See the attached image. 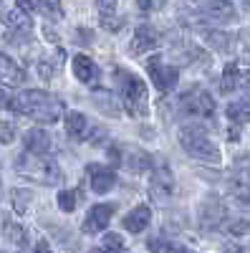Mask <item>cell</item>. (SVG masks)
I'll return each mask as SVG.
<instances>
[{
    "label": "cell",
    "instance_id": "cell-1",
    "mask_svg": "<svg viewBox=\"0 0 250 253\" xmlns=\"http://www.w3.org/2000/svg\"><path fill=\"white\" fill-rule=\"evenodd\" d=\"M10 109L18 112V114H26L36 122L51 124V122H58V117L64 114V101L53 94H48V91L31 89V91H23V94H15L13 101H10Z\"/></svg>",
    "mask_w": 250,
    "mask_h": 253
},
{
    "label": "cell",
    "instance_id": "cell-2",
    "mask_svg": "<svg viewBox=\"0 0 250 253\" xmlns=\"http://www.w3.org/2000/svg\"><path fill=\"white\" fill-rule=\"evenodd\" d=\"M114 76L119 84V96L124 101V109L132 117H144L147 114V86H144V81L127 69H116Z\"/></svg>",
    "mask_w": 250,
    "mask_h": 253
},
{
    "label": "cell",
    "instance_id": "cell-3",
    "mask_svg": "<svg viewBox=\"0 0 250 253\" xmlns=\"http://www.w3.org/2000/svg\"><path fill=\"white\" fill-rule=\"evenodd\" d=\"M15 167H18V172H23L26 177H31L40 185H58L61 177H64L61 175V167L51 157L36 155V152H28V150H26V155H20L15 160Z\"/></svg>",
    "mask_w": 250,
    "mask_h": 253
},
{
    "label": "cell",
    "instance_id": "cell-4",
    "mask_svg": "<svg viewBox=\"0 0 250 253\" xmlns=\"http://www.w3.org/2000/svg\"><path fill=\"white\" fill-rule=\"evenodd\" d=\"M179 144L184 147V152L195 160H205V162H217L220 160L217 144L210 139V134H207L202 126H182L179 129Z\"/></svg>",
    "mask_w": 250,
    "mask_h": 253
},
{
    "label": "cell",
    "instance_id": "cell-5",
    "mask_svg": "<svg viewBox=\"0 0 250 253\" xmlns=\"http://www.w3.org/2000/svg\"><path fill=\"white\" fill-rule=\"evenodd\" d=\"M179 109L187 117H205V119H213L215 117V99L207 94L200 86H192L190 91H184L179 96Z\"/></svg>",
    "mask_w": 250,
    "mask_h": 253
},
{
    "label": "cell",
    "instance_id": "cell-6",
    "mask_svg": "<svg viewBox=\"0 0 250 253\" xmlns=\"http://www.w3.org/2000/svg\"><path fill=\"white\" fill-rule=\"evenodd\" d=\"M147 71L154 81V86L162 91V94H170L175 86H177V81H179V71L175 66H170V63H164L162 56H152L147 58Z\"/></svg>",
    "mask_w": 250,
    "mask_h": 253
},
{
    "label": "cell",
    "instance_id": "cell-7",
    "mask_svg": "<svg viewBox=\"0 0 250 253\" xmlns=\"http://www.w3.org/2000/svg\"><path fill=\"white\" fill-rule=\"evenodd\" d=\"M149 195L154 203H167L175 195V175L167 165H159L152 170L149 177Z\"/></svg>",
    "mask_w": 250,
    "mask_h": 253
},
{
    "label": "cell",
    "instance_id": "cell-8",
    "mask_svg": "<svg viewBox=\"0 0 250 253\" xmlns=\"http://www.w3.org/2000/svg\"><path fill=\"white\" fill-rule=\"evenodd\" d=\"M114 213H116V205L114 203H99V205H94L89 210V215L83 218L81 230H83V233H89V236L91 233H101V230L111 223V215Z\"/></svg>",
    "mask_w": 250,
    "mask_h": 253
},
{
    "label": "cell",
    "instance_id": "cell-9",
    "mask_svg": "<svg viewBox=\"0 0 250 253\" xmlns=\"http://www.w3.org/2000/svg\"><path fill=\"white\" fill-rule=\"evenodd\" d=\"M159 41H162V36H159V31H157L154 26L142 23V26H137V31H134V38H132L129 51H132L134 56L149 53V51H154V48L159 46Z\"/></svg>",
    "mask_w": 250,
    "mask_h": 253
},
{
    "label": "cell",
    "instance_id": "cell-10",
    "mask_svg": "<svg viewBox=\"0 0 250 253\" xmlns=\"http://www.w3.org/2000/svg\"><path fill=\"white\" fill-rule=\"evenodd\" d=\"M202 18L225 26V23H233L238 18V13H235V5L230 0H202Z\"/></svg>",
    "mask_w": 250,
    "mask_h": 253
},
{
    "label": "cell",
    "instance_id": "cell-11",
    "mask_svg": "<svg viewBox=\"0 0 250 253\" xmlns=\"http://www.w3.org/2000/svg\"><path fill=\"white\" fill-rule=\"evenodd\" d=\"M225 223V205L217 198H207L200 205V225L205 230H215Z\"/></svg>",
    "mask_w": 250,
    "mask_h": 253
},
{
    "label": "cell",
    "instance_id": "cell-12",
    "mask_svg": "<svg viewBox=\"0 0 250 253\" xmlns=\"http://www.w3.org/2000/svg\"><path fill=\"white\" fill-rule=\"evenodd\" d=\"M96 8H99V23L104 31L109 33H116L124 28V20L119 13H116V0H96Z\"/></svg>",
    "mask_w": 250,
    "mask_h": 253
},
{
    "label": "cell",
    "instance_id": "cell-13",
    "mask_svg": "<svg viewBox=\"0 0 250 253\" xmlns=\"http://www.w3.org/2000/svg\"><path fill=\"white\" fill-rule=\"evenodd\" d=\"M86 172H89V180H91V190H94V193H99V195L109 193V190L116 185V172L111 170V167L89 165Z\"/></svg>",
    "mask_w": 250,
    "mask_h": 253
},
{
    "label": "cell",
    "instance_id": "cell-14",
    "mask_svg": "<svg viewBox=\"0 0 250 253\" xmlns=\"http://www.w3.org/2000/svg\"><path fill=\"white\" fill-rule=\"evenodd\" d=\"M152 223V210L149 205H137L132 208L127 215L121 218V225L129 230V233H144V228Z\"/></svg>",
    "mask_w": 250,
    "mask_h": 253
},
{
    "label": "cell",
    "instance_id": "cell-15",
    "mask_svg": "<svg viewBox=\"0 0 250 253\" xmlns=\"http://www.w3.org/2000/svg\"><path fill=\"white\" fill-rule=\"evenodd\" d=\"M23 147L28 152H36V155H48V150H51V134L46 129L33 126V129H28L23 134Z\"/></svg>",
    "mask_w": 250,
    "mask_h": 253
},
{
    "label": "cell",
    "instance_id": "cell-16",
    "mask_svg": "<svg viewBox=\"0 0 250 253\" xmlns=\"http://www.w3.org/2000/svg\"><path fill=\"white\" fill-rule=\"evenodd\" d=\"M26 81V71L18 66L13 58H8L5 53H0V84L8 86H20Z\"/></svg>",
    "mask_w": 250,
    "mask_h": 253
},
{
    "label": "cell",
    "instance_id": "cell-17",
    "mask_svg": "<svg viewBox=\"0 0 250 253\" xmlns=\"http://www.w3.org/2000/svg\"><path fill=\"white\" fill-rule=\"evenodd\" d=\"M91 101H94V107H96L99 112H104L107 117H121V104H119V99H116L111 91L96 89V91L91 94Z\"/></svg>",
    "mask_w": 250,
    "mask_h": 253
},
{
    "label": "cell",
    "instance_id": "cell-18",
    "mask_svg": "<svg viewBox=\"0 0 250 253\" xmlns=\"http://www.w3.org/2000/svg\"><path fill=\"white\" fill-rule=\"evenodd\" d=\"M127 152H129V155L121 157V165H127L132 172H147V170H152V157H149V152L139 150V147H127Z\"/></svg>",
    "mask_w": 250,
    "mask_h": 253
},
{
    "label": "cell",
    "instance_id": "cell-19",
    "mask_svg": "<svg viewBox=\"0 0 250 253\" xmlns=\"http://www.w3.org/2000/svg\"><path fill=\"white\" fill-rule=\"evenodd\" d=\"M73 76L83 84H94L99 79V66L86 56V53H78L73 58Z\"/></svg>",
    "mask_w": 250,
    "mask_h": 253
},
{
    "label": "cell",
    "instance_id": "cell-20",
    "mask_svg": "<svg viewBox=\"0 0 250 253\" xmlns=\"http://www.w3.org/2000/svg\"><path fill=\"white\" fill-rule=\"evenodd\" d=\"M0 228H3V233L10 243H15L18 248H28V230L23 225H18L8 218H0Z\"/></svg>",
    "mask_w": 250,
    "mask_h": 253
},
{
    "label": "cell",
    "instance_id": "cell-21",
    "mask_svg": "<svg viewBox=\"0 0 250 253\" xmlns=\"http://www.w3.org/2000/svg\"><path fill=\"white\" fill-rule=\"evenodd\" d=\"M200 33H202V38L210 43L213 48H217V51H233V36L230 33H222V31H215V28H200Z\"/></svg>",
    "mask_w": 250,
    "mask_h": 253
},
{
    "label": "cell",
    "instance_id": "cell-22",
    "mask_svg": "<svg viewBox=\"0 0 250 253\" xmlns=\"http://www.w3.org/2000/svg\"><path fill=\"white\" fill-rule=\"evenodd\" d=\"M3 23H5L8 28H13V31H33V20H31V13L20 10V8L3 13Z\"/></svg>",
    "mask_w": 250,
    "mask_h": 253
},
{
    "label": "cell",
    "instance_id": "cell-23",
    "mask_svg": "<svg viewBox=\"0 0 250 253\" xmlns=\"http://www.w3.org/2000/svg\"><path fill=\"white\" fill-rule=\"evenodd\" d=\"M64 124H66V132H69L71 139H83V137H86L89 122H86V117H83L81 112H69L66 119H64Z\"/></svg>",
    "mask_w": 250,
    "mask_h": 253
},
{
    "label": "cell",
    "instance_id": "cell-24",
    "mask_svg": "<svg viewBox=\"0 0 250 253\" xmlns=\"http://www.w3.org/2000/svg\"><path fill=\"white\" fill-rule=\"evenodd\" d=\"M225 114H227V119L235 122V124H248V122H250V99H248V96H243L240 101L227 104Z\"/></svg>",
    "mask_w": 250,
    "mask_h": 253
},
{
    "label": "cell",
    "instance_id": "cell-25",
    "mask_svg": "<svg viewBox=\"0 0 250 253\" xmlns=\"http://www.w3.org/2000/svg\"><path fill=\"white\" fill-rule=\"evenodd\" d=\"M227 190H230V195H235V200L250 205V182L240 175H235L233 180H227Z\"/></svg>",
    "mask_w": 250,
    "mask_h": 253
},
{
    "label": "cell",
    "instance_id": "cell-26",
    "mask_svg": "<svg viewBox=\"0 0 250 253\" xmlns=\"http://www.w3.org/2000/svg\"><path fill=\"white\" fill-rule=\"evenodd\" d=\"M36 8L43 13L48 20H61L64 18V5H61V0H36Z\"/></svg>",
    "mask_w": 250,
    "mask_h": 253
},
{
    "label": "cell",
    "instance_id": "cell-27",
    "mask_svg": "<svg viewBox=\"0 0 250 253\" xmlns=\"http://www.w3.org/2000/svg\"><path fill=\"white\" fill-rule=\"evenodd\" d=\"M238 79H240V69H238V63H227L225 71H222V79H220V86L222 91H235L238 89Z\"/></svg>",
    "mask_w": 250,
    "mask_h": 253
},
{
    "label": "cell",
    "instance_id": "cell-28",
    "mask_svg": "<svg viewBox=\"0 0 250 253\" xmlns=\"http://www.w3.org/2000/svg\"><path fill=\"white\" fill-rule=\"evenodd\" d=\"M233 51H235L240 58H248V61H250V31H240V33L233 38Z\"/></svg>",
    "mask_w": 250,
    "mask_h": 253
},
{
    "label": "cell",
    "instance_id": "cell-29",
    "mask_svg": "<svg viewBox=\"0 0 250 253\" xmlns=\"http://www.w3.org/2000/svg\"><path fill=\"white\" fill-rule=\"evenodd\" d=\"M76 203H78V193H76V190H61V193H58V208L64 210V213H73Z\"/></svg>",
    "mask_w": 250,
    "mask_h": 253
},
{
    "label": "cell",
    "instance_id": "cell-30",
    "mask_svg": "<svg viewBox=\"0 0 250 253\" xmlns=\"http://www.w3.org/2000/svg\"><path fill=\"white\" fill-rule=\"evenodd\" d=\"M31 200H33L31 190H20V187H15V190H13V205H15V210H18L20 215H23L26 210H28Z\"/></svg>",
    "mask_w": 250,
    "mask_h": 253
},
{
    "label": "cell",
    "instance_id": "cell-31",
    "mask_svg": "<svg viewBox=\"0 0 250 253\" xmlns=\"http://www.w3.org/2000/svg\"><path fill=\"white\" fill-rule=\"evenodd\" d=\"M149 248L152 251H187L184 243H175V241H167V238H152Z\"/></svg>",
    "mask_w": 250,
    "mask_h": 253
},
{
    "label": "cell",
    "instance_id": "cell-32",
    "mask_svg": "<svg viewBox=\"0 0 250 253\" xmlns=\"http://www.w3.org/2000/svg\"><path fill=\"white\" fill-rule=\"evenodd\" d=\"M233 167H235V175H240V177H245L250 182V152L238 155L235 162H233Z\"/></svg>",
    "mask_w": 250,
    "mask_h": 253
},
{
    "label": "cell",
    "instance_id": "cell-33",
    "mask_svg": "<svg viewBox=\"0 0 250 253\" xmlns=\"http://www.w3.org/2000/svg\"><path fill=\"white\" fill-rule=\"evenodd\" d=\"M104 248H109V251H124L127 246H124V238L119 233H107V236H104Z\"/></svg>",
    "mask_w": 250,
    "mask_h": 253
},
{
    "label": "cell",
    "instance_id": "cell-34",
    "mask_svg": "<svg viewBox=\"0 0 250 253\" xmlns=\"http://www.w3.org/2000/svg\"><path fill=\"white\" fill-rule=\"evenodd\" d=\"M53 71H56V63H51V61H38V76L43 79V81H51L53 79Z\"/></svg>",
    "mask_w": 250,
    "mask_h": 253
},
{
    "label": "cell",
    "instance_id": "cell-35",
    "mask_svg": "<svg viewBox=\"0 0 250 253\" xmlns=\"http://www.w3.org/2000/svg\"><path fill=\"white\" fill-rule=\"evenodd\" d=\"M13 139H15V126L10 122H3V124H0V142L10 144Z\"/></svg>",
    "mask_w": 250,
    "mask_h": 253
},
{
    "label": "cell",
    "instance_id": "cell-36",
    "mask_svg": "<svg viewBox=\"0 0 250 253\" xmlns=\"http://www.w3.org/2000/svg\"><path fill=\"white\" fill-rule=\"evenodd\" d=\"M238 91H243V96L250 99V69L248 71H240V79H238Z\"/></svg>",
    "mask_w": 250,
    "mask_h": 253
},
{
    "label": "cell",
    "instance_id": "cell-37",
    "mask_svg": "<svg viewBox=\"0 0 250 253\" xmlns=\"http://www.w3.org/2000/svg\"><path fill=\"white\" fill-rule=\"evenodd\" d=\"M137 5H139V10H144V13H152V10H157V8L164 5V0H137Z\"/></svg>",
    "mask_w": 250,
    "mask_h": 253
},
{
    "label": "cell",
    "instance_id": "cell-38",
    "mask_svg": "<svg viewBox=\"0 0 250 253\" xmlns=\"http://www.w3.org/2000/svg\"><path fill=\"white\" fill-rule=\"evenodd\" d=\"M10 101H13V94L0 86V109H10Z\"/></svg>",
    "mask_w": 250,
    "mask_h": 253
},
{
    "label": "cell",
    "instance_id": "cell-39",
    "mask_svg": "<svg viewBox=\"0 0 250 253\" xmlns=\"http://www.w3.org/2000/svg\"><path fill=\"white\" fill-rule=\"evenodd\" d=\"M76 43H91V31L78 28V31H76Z\"/></svg>",
    "mask_w": 250,
    "mask_h": 253
},
{
    "label": "cell",
    "instance_id": "cell-40",
    "mask_svg": "<svg viewBox=\"0 0 250 253\" xmlns=\"http://www.w3.org/2000/svg\"><path fill=\"white\" fill-rule=\"evenodd\" d=\"M33 5H36V0H18V8L26 13H33Z\"/></svg>",
    "mask_w": 250,
    "mask_h": 253
},
{
    "label": "cell",
    "instance_id": "cell-41",
    "mask_svg": "<svg viewBox=\"0 0 250 253\" xmlns=\"http://www.w3.org/2000/svg\"><path fill=\"white\" fill-rule=\"evenodd\" d=\"M109 160L114 165H121V157H119V147H109Z\"/></svg>",
    "mask_w": 250,
    "mask_h": 253
},
{
    "label": "cell",
    "instance_id": "cell-42",
    "mask_svg": "<svg viewBox=\"0 0 250 253\" xmlns=\"http://www.w3.org/2000/svg\"><path fill=\"white\" fill-rule=\"evenodd\" d=\"M36 251H48V243H46V241H40V243L36 246Z\"/></svg>",
    "mask_w": 250,
    "mask_h": 253
},
{
    "label": "cell",
    "instance_id": "cell-43",
    "mask_svg": "<svg viewBox=\"0 0 250 253\" xmlns=\"http://www.w3.org/2000/svg\"><path fill=\"white\" fill-rule=\"evenodd\" d=\"M243 8H245V13L250 15V0H243Z\"/></svg>",
    "mask_w": 250,
    "mask_h": 253
},
{
    "label": "cell",
    "instance_id": "cell-44",
    "mask_svg": "<svg viewBox=\"0 0 250 253\" xmlns=\"http://www.w3.org/2000/svg\"><path fill=\"white\" fill-rule=\"evenodd\" d=\"M0 5H3V0H0Z\"/></svg>",
    "mask_w": 250,
    "mask_h": 253
},
{
    "label": "cell",
    "instance_id": "cell-45",
    "mask_svg": "<svg viewBox=\"0 0 250 253\" xmlns=\"http://www.w3.org/2000/svg\"><path fill=\"white\" fill-rule=\"evenodd\" d=\"M248 248H250V246H248Z\"/></svg>",
    "mask_w": 250,
    "mask_h": 253
}]
</instances>
